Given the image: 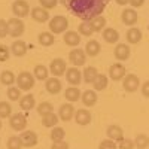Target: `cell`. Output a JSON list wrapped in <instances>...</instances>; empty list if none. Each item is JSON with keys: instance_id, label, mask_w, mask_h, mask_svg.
Here are the masks:
<instances>
[{"instance_id": "1", "label": "cell", "mask_w": 149, "mask_h": 149, "mask_svg": "<svg viewBox=\"0 0 149 149\" xmlns=\"http://www.w3.org/2000/svg\"><path fill=\"white\" fill-rule=\"evenodd\" d=\"M109 2L110 0H64V5L74 17L90 21L94 17L102 15Z\"/></svg>"}, {"instance_id": "2", "label": "cell", "mask_w": 149, "mask_h": 149, "mask_svg": "<svg viewBox=\"0 0 149 149\" xmlns=\"http://www.w3.org/2000/svg\"><path fill=\"white\" fill-rule=\"evenodd\" d=\"M69 27V21L67 18L64 17H61V15H57L51 19V22H49V29H51V33L52 34H60V33H63L66 31Z\"/></svg>"}, {"instance_id": "3", "label": "cell", "mask_w": 149, "mask_h": 149, "mask_svg": "<svg viewBox=\"0 0 149 149\" xmlns=\"http://www.w3.org/2000/svg\"><path fill=\"white\" fill-rule=\"evenodd\" d=\"M17 85H18L19 90L29 91L34 86V76L29 72H21L17 78Z\"/></svg>"}, {"instance_id": "4", "label": "cell", "mask_w": 149, "mask_h": 149, "mask_svg": "<svg viewBox=\"0 0 149 149\" xmlns=\"http://www.w3.org/2000/svg\"><path fill=\"white\" fill-rule=\"evenodd\" d=\"M8 29H9V34L12 37H19L24 30H26V26L21 21V18H10L8 21Z\"/></svg>"}, {"instance_id": "5", "label": "cell", "mask_w": 149, "mask_h": 149, "mask_svg": "<svg viewBox=\"0 0 149 149\" xmlns=\"http://www.w3.org/2000/svg\"><path fill=\"white\" fill-rule=\"evenodd\" d=\"M12 12H14L18 18H24V17L29 15L30 6L26 0H15L14 5H12Z\"/></svg>"}, {"instance_id": "6", "label": "cell", "mask_w": 149, "mask_h": 149, "mask_svg": "<svg viewBox=\"0 0 149 149\" xmlns=\"http://www.w3.org/2000/svg\"><path fill=\"white\" fill-rule=\"evenodd\" d=\"M139 86H140V81L136 74H125V76H124V90L127 93L137 91Z\"/></svg>"}, {"instance_id": "7", "label": "cell", "mask_w": 149, "mask_h": 149, "mask_svg": "<svg viewBox=\"0 0 149 149\" xmlns=\"http://www.w3.org/2000/svg\"><path fill=\"white\" fill-rule=\"evenodd\" d=\"M49 70H51L52 74H55L57 76H63V74L66 73V61L63 58H54L51 61V66H49Z\"/></svg>"}, {"instance_id": "8", "label": "cell", "mask_w": 149, "mask_h": 149, "mask_svg": "<svg viewBox=\"0 0 149 149\" xmlns=\"http://www.w3.org/2000/svg\"><path fill=\"white\" fill-rule=\"evenodd\" d=\"M9 124H10V127L14 128L15 131H22L24 128L27 127V119H26V116H24L22 113H15V115L10 116Z\"/></svg>"}, {"instance_id": "9", "label": "cell", "mask_w": 149, "mask_h": 149, "mask_svg": "<svg viewBox=\"0 0 149 149\" xmlns=\"http://www.w3.org/2000/svg\"><path fill=\"white\" fill-rule=\"evenodd\" d=\"M69 60H70V63H73V66H82L85 64L86 54L84 49H73L69 54Z\"/></svg>"}, {"instance_id": "10", "label": "cell", "mask_w": 149, "mask_h": 149, "mask_svg": "<svg viewBox=\"0 0 149 149\" xmlns=\"http://www.w3.org/2000/svg\"><path fill=\"white\" fill-rule=\"evenodd\" d=\"M66 78H67V82H69V84H72L73 86H76V85H79L81 81H82V73L73 66V67H70V69L66 70Z\"/></svg>"}, {"instance_id": "11", "label": "cell", "mask_w": 149, "mask_h": 149, "mask_svg": "<svg viewBox=\"0 0 149 149\" xmlns=\"http://www.w3.org/2000/svg\"><path fill=\"white\" fill-rule=\"evenodd\" d=\"M109 76L113 81H121L124 76H125V67H124L121 63L112 64L110 69H109Z\"/></svg>"}, {"instance_id": "12", "label": "cell", "mask_w": 149, "mask_h": 149, "mask_svg": "<svg viewBox=\"0 0 149 149\" xmlns=\"http://www.w3.org/2000/svg\"><path fill=\"white\" fill-rule=\"evenodd\" d=\"M21 140H22V145L24 146H27V148H31V146H36L37 142H39V139H37V134L34 131H24L21 134Z\"/></svg>"}, {"instance_id": "13", "label": "cell", "mask_w": 149, "mask_h": 149, "mask_svg": "<svg viewBox=\"0 0 149 149\" xmlns=\"http://www.w3.org/2000/svg\"><path fill=\"white\" fill-rule=\"evenodd\" d=\"M74 115V107L72 103H66V104H61L60 112H58V118L63 119V121H70Z\"/></svg>"}, {"instance_id": "14", "label": "cell", "mask_w": 149, "mask_h": 149, "mask_svg": "<svg viewBox=\"0 0 149 149\" xmlns=\"http://www.w3.org/2000/svg\"><path fill=\"white\" fill-rule=\"evenodd\" d=\"M64 43L69 45V46H78L81 43V34L74 30H69L64 33Z\"/></svg>"}, {"instance_id": "15", "label": "cell", "mask_w": 149, "mask_h": 149, "mask_svg": "<svg viewBox=\"0 0 149 149\" xmlns=\"http://www.w3.org/2000/svg\"><path fill=\"white\" fill-rule=\"evenodd\" d=\"M107 136H109V139L110 140H113V142H121L124 139V131L119 125H109L107 127Z\"/></svg>"}, {"instance_id": "16", "label": "cell", "mask_w": 149, "mask_h": 149, "mask_svg": "<svg viewBox=\"0 0 149 149\" xmlns=\"http://www.w3.org/2000/svg\"><path fill=\"white\" fill-rule=\"evenodd\" d=\"M113 54H115V58H116V60L125 61V60H128V57H130V48H128V45H125V43H119V45H116Z\"/></svg>"}, {"instance_id": "17", "label": "cell", "mask_w": 149, "mask_h": 149, "mask_svg": "<svg viewBox=\"0 0 149 149\" xmlns=\"http://www.w3.org/2000/svg\"><path fill=\"white\" fill-rule=\"evenodd\" d=\"M46 91L49 94H58L61 91V88H63V85H61L60 79L58 78H49L46 79Z\"/></svg>"}, {"instance_id": "18", "label": "cell", "mask_w": 149, "mask_h": 149, "mask_svg": "<svg viewBox=\"0 0 149 149\" xmlns=\"http://www.w3.org/2000/svg\"><path fill=\"white\" fill-rule=\"evenodd\" d=\"M122 22L125 26H134L137 22V12L134 9H125L122 12Z\"/></svg>"}, {"instance_id": "19", "label": "cell", "mask_w": 149, "mask_h": 149, "mask_svg": "<svg viewBox=\"0 0 149 149\" xmlns=\"http://www.w3.org/2000/svg\"><path fill=\"white\" fill-rule=\"evenodd\" d=\"M74 118H76V122L79 125H88L91 122V113L86 109H79L76 112V115H74Z\"/></svg>"}, {"instance_id": "20", "label": "cell", "mask_w": 149, "mask_h": 149, "mask_svg": "<svg viewBox=\"0 0 149 149\" xmlns=\"http://www.w3.org/2000/svg\"><path fill=\"white\" fill-rule=\"evenodd\" d=\"M31 18L37 22H45L49 19V14L45 8H34L31 10Z\"/></svg>"}, {"instance_id": "21", "label": "cell", "mask_w": 149, "mask_h": 149, "mask_svg": "<svg viewBox=\"0 0 149 149\" xmlns=\"http://www.w3.org/2000/svg\"><path fill=\"white\" fill-rule=\"evenodd\" d=\"M10 51H12V54H14L15 57H22V55H26V52H27V45H26V42H22V40H15L14 43H12V46H10Z\"/></svg>"}, {"instance_id": "22", "label": "cell", "mask_w": 149, "mask_h": 149, "mask_svg": "<svg viewBox=\"0 0 149 149\" xmlns=\"http://www.w3.org/2000/svg\"><path fill=\"white\" fill-rule=\"evenodd\" d=\"M82 103L86 106V107H91L97 103V94L95 91L93 90H86L84 94H82Z\"/></svg>"}, {"instance_id": "23", "label": "cell", "mask_w": 149, "mask_h": 149, "mask_svg": "<svg viewBox=\"0 0 149 149\" xmlns=\"http://www.w3.org/2000/svg\"><path fill=\"white\" fill-rule=\"evenodd\" d=\"M64 97H66V100L73 103V102H78L79 98H81V91L78 86H69V88L66 90L64 93Z\"/></svg>"}, {"instance_id": "24", "label": "cell", "mask_w": 149, "mask_h": 149, "mask_svg": "<svg viewBox=\"0 0 149 149\" xmlns=\"http://www.w3.org/2000/svg\"><path fill=\"white\" fill-rule=\"evenodd\" d=\"M36 102H34V95L31 94H27V95H24L19 98V107L22 110H31L34 107Z\"/></svg>"}, {"instance_id": "25", "label": "cell", "mask_w": 149, "mask_h": 149, "mask_svg": "<svg viewBox=\"0 0 149 149\" xmlns=\"http://www.w3.org/2000/svg\"><path fill=\"white\" fill-rule=\"evenodd\" d=\"M103 39H104L107 43H116L118 39H119V34H118V31H116L115 29L107 27V29L103 30Z\"/></svg>"}, {"instance_id": "26", "label": "cell", "mask_w": 149, "mask_h": 149, "mask_svg": "<svg viewBox=\"0 0 149 149\" xmlns=\"http://www.w3.org/2000/svg\"><path fill=\"white\" fill-rule=\"evenodd\" d=\"M97 76H98V72H97L95 67H93V66L85 67V70H84V81L86 84H94V81L97 79Z\"/></svg>"}, {"instance_id": "27", "label": "cell", "mask_w": 149, "mask_h": 149, "mask_svg": "<svg viewBox=\"0 0 149 149\" xmlns=\"http://www.w3.org/2000/svg\"><path fill=\"white\" fill-rule=\"evenodd\" d=\"M42 124H43V127H57V124H58V116L54 113V112H49V113L43 115L42 116Z\"/></svg>"}, {"instance_id": "28", "label": "cell", "mask_w": 149, "mask_h": 149, "mask_svg": "<svg viewBox=\"0 0 149 149\" xmlns=\"http://www.w3.org/2000/svg\"><path fill=\"white\" fill-rule=\"evenodd\" d=\"M100 49H102V46H100V43H98L97 40H90L88 43H86V46H85L84 51H86V55L95 57L98 52H100Z\"/></svg>"}, {"instance_id": "29", "label": "cell", "mask_w": 149, "mask_h": 149, "mask_svg": "<svg viewBox=\"0 0 149 149\" xmlns=\"http://www.w3.org/2000/svg\"><path fill=\"white\" fill-rule=\"evenodd\" d=\"M54 42H55V37L51 31H43L39 34V43L42 46H51L54 45Z\"/></svg>"}, {"instance_id": "30", "label": "cell", "mask_w": 149, "mask_h": 149, "mask_svg": "<svg viewBox=\"0 0 149 149\" xmlns=\"http://www.w3.org/2000/svg\"><path fill=\"white\" fill-rule=\"evenodd\" d=\"M142 39V31L136 27H131L128 31H127V40L128 43H139Z\"/></svg>"}, {"instance_id": "31", "label": "cell", "mask_w": 149, "mask_h": 149, "mask_svg": "<svg viewBox=\"0 0 149 149\" xmlns=\"http://www.w3.org/2000/svg\"><path fill=\"white\" fill-rule=\"evenodd\" d=\"M90 24H91V27H93L94 31H100L106 26V19L102 15H98V17H94L93 19H90Z\"/></svg>"}, {"instance_id": "32", "label": "cell", "mask_w": 149, "mask_h": 149, "mask_svg": "<svg viewBox=\"0 0 149 149\" xmlns=\"http://www.w3.org/2000/svg\"><path fill=\"white\" fill-rule=\"evenodd\" d=\"M107 82H109V79H107L106 74H100V73H98L97 79L94 81V88H95V91H102V90H104L106 86H107Z\"/></svg>"}, {"instance_id": "33", "label": "cell", "mask_w": 149, "mask_h": 149, "mask_svg": "<svg viewBox=\"0 0 149 149\" xmlns=\"http://www.w3.org/2000/svg\"><path fill=\"white\" fill-rule=\"evenodd\" d=\"M12 116V107L8 102H0V119L10 118Z\"/></svg>"}, {"instance_id": "34", "label": "cell", "mask_w": 149, "mask_h": 149, "mask_svg": "<svg viewBox=\"0 0 149 149\" xmlns=\"http://www.w3.org/2000/svg\"><path fill=\"white\" fill-rule=\"evenodd\" d=\"M34 78L39 79V81H46L48 79V69L42 64L36 66L34 67Z\"/></svg>"}, {"instance_id": "35", "label": "cell", "mask_w": 149, "mask_h": 149, "mask_svg": "<svg viewBox=\"0 0 149 149\" xmlns=\"http://www.w3.org/2000/svg\"><path fill=\"white\" fill-rule=\"evenodd\" d=\"M66 136V131L61 128V127H54L52 131H51V140L52 142H63Z\"/></svg>"}, {"instance_id": "36", "label": "cell", "mask_w": 149, "mask_h": 149, "mask_svg": "<svg viewBox=\"0 0 149 149\" xmlns=\"http://www.w3.org/2000/svg\"><path fill=\"white\" fill-rule=\"evenodd\" d=\"M0 82H2L3 85H12L15 82V74L10 70H5L2 74H0Z\"/></svg>"}, {"instance_id": "37", "label": "cell", "mask_w": 149, "mask_h": 149, "mask_svg": "<svg viewBox=\"0 0 149 149\" xmlns=\"http://www.w3.org/2000/svg\"><path fill=\"white\" fill-rule=\"evenodd\" d=\"M134 145L139 149H146L149 146V137L146 134H137L136 136V140H134Z\"/></svg>"}, {"instance_id": "38", "label": "cell", "mask_w": 149, "mask_h": 149, "mask_svg": "<svg viewBox=\"0 0 149 149\" xmlns=\"http://www.w3.org/2000/svg\"><path fill=\"white\" fill-rule=\"evenodd\" d=\"M6 146H8V149H21L24 145H22L21 137H18V136H12V137L8 139Z\"/></svg>"}, {"instance_id": "39", "label": "cell", "mask_w": 149, "mask_h": 149, "mask_svg": "<svg viewBox=\"0 0 149 149\" xmlns=\"http://www.w3.org/2000/svg\"><path fill=\"white\" fill-rule=\"evenodd\" d=\"M93 33H94V30L91 27L90 21H82L79 24V34H82V36H91Z\"/></svg>"}, {"instance_id": "40", "label": "cell", "mask_w": 149, "mask_h": 149, "mask_svg": "<svg viewBox=\"0 0 149 149\" xmlns=\"http://www.w3.org/2000/svg\"><path fill=\"white\" fill-rule=\"evenodd\" d=\"M52 110H54L52 104L48 103V102H42V103H39V106H37V113L42 115V116L49 113V112H52Z\"/></svg>"}, {"instance_id": "41", "label": "cell", "mask_w": 149, "mask_h": 149, "mask_svg": "<svg viewBox=\"0 0 149 149\" xmlns=\"http://www.w3.org/2000/svg\"><path fill=\"white\" fill-rule=\"evenodd\" d=\"M8 98L12 102H15V100H19L21 98V90L18 88V86H9V90H8Z\"/></svg>"}, {"instance_id": "42", "label": "cell", "mask_w": 149, "mask_h": 149, "mask_svg": "<svg viewBox=\"0 0 149 149\" xmlns=\"http://www.w3.org/2000/svg\"><path fill=\"white\" fill-rule=\"evenodd\" d=\"M98 149H118V145L113 142V140H110V139H106L100 143V146H98Z\"/></svg>"}, {"instance_id": "43", "label": "cell", "mask_w": 149, "mask_h": 149, "mask_svg": "<svg viewBox=\"0 0 149 149\" xmlns=\"http://www.w3.org/2000/svg\"><path fill=\"white\" fill-rule=\"evenodd\" d=\"M118 149H134V142L130 139H122L118 145Z\"/></svg>"}, {"instance_id": "44", "label": "cell", "mask_w": 149, "mask_h": 149, "mask_svg": "<svg viewBox=\"0 0 149 149\" xmlns=\"http://www.w3.org/2000/svg\"><path fill=\"white\" fill-rule=\"evenodd\" d=\"M9 34V29H8V21H5V19H2L0 18V37H6Z\"/></svg>"}, {"instance_id": "45", "label": "cell", "mask_w": 149, "mask_h": 149, "mask_svg": "<svg viewBox=\"0 0 149 149\" xmlns=\"http://www.w3.org/2000/svg\"><path fill=\"white\" fill-rule=\"evenodd\" d=\"M9 54H10L9 48L5 46V45H0V61H2V63L9 58Z\"/></svg>"}, {"instance_id": "46", "label": "cell", "mask_w": 149, "mask_h": 149, "mask_svg": "<svg viewBox=\"0 0 149 149\" xmlns=\"http://www.w3.org/2000/svg\"><path fill=\"white\" fill-rule=\"evenodd\" d=\"M39 2H40L42 8H45V9L48 10V9H52V8H55V5H57L58 0H39Z\"/></svg>"}, {"instance_id": "47", "label": "cell", "mask_w": 149, "mask_h": 149, "mask_svg": "<svg viewBox=\"0 0 149 149\" xmlns=\"http://www.w3.org/2000/svg\"><path fill=\"white\" fill-rule=\"evenodd\" d=\"M51 149H69V145L66 142H54Z\"/></svg>"}, {"instance_id": "48", "label": "cell", "mask_w": 149, "mask_h": 149, "mask_svg": "<svg viewBox=\"0 0 149 149\" xmlns=\"http://www.w3.org/2000/svg\"><path fill=\"white\" fill-rule=\"evenodd\" d=\"M142 94H143L146 98H149V81H146V82L142 85Z\"/></svg>"}, {"instance_id": "49", "label": "cell", "mask_w": 149, "mask_h": 149, "mask_svg": "<svg viewBox=\"0 0 149 149\" xmlns=\"http://www.w3.org/2000/svg\"><path fill=\"white\" fill-rule=\"evenodd\" d=\"M143 3H145V0H130V5L133 8H140Z\"/></svg>"}, {"instance_id": "50", "label": "cell", "mask_w": 149, "mask_h": 149, "mask_svg": "<svg viewBox=\"0 0 149 149\" xmlns=\"http://www.w3.org/2000/svg\"><path fill=\"white\" fill-rule=\"evenodd\" d=\"M116 3H118V5H128L130 0H116Z\"/></svg>"}, {"instance_id": "51", "label": "cell", "mask_w": 149, "mask_h": 149, "mask_svg": "<svg viewBox=\"0 0 149 149\" xmlns=\"http://www.w3.org/2000/svg\"><path fill=\"white\" fill-rule=\"evenodd\" d=\"M0 128H2V121H0Z\"/></svg>"}, {"instance_id": "52", "label": "cell", "mask_w": 149, "mask_h": 149, "mask_svg": "<svg viewBox=\"0 0 149 149\" xmlns=\"http://www.w3.org/2000/svg\"><path fill=\"white\" fill-rule=\"evenodd\" d=\"M146 149H149V148H146Z\"/></svg>"}]
</instances>
